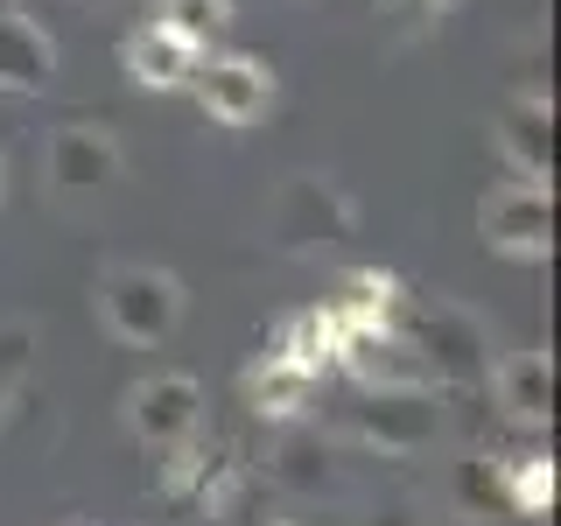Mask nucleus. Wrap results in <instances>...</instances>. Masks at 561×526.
I'll return each mask as SVG.
<instances>
[{
    "mask_svg": "<svg viewBox=\"0 0 561 526\" xmlns=\"http://www.w3.org/2000/svg\"><path fill=\"white\" fill-rule=\"evenodd\" d=\"M99 316L119 344H169L183 323V281L162 267H113L99 281Z\"/></svg>",
    "mask_w": 561,
    "mask_h": 526,
    "instance_id": "1",
    "label": "nucleus"
},
{
    "mask_svg": "<svg viewBox=\"0 0 561 526\" xmlns=\"http://www.w3.org/2000/svg\"><path fill=\"white\" fill-rule=\"evenodd\" d=\"M393 323L408 330L414 351L428 358L435 386H478V379H484V338H478V323H470L463 309H449V302H421V309H408V302H400Z\"/></svg>",
    "mask_w": 561,
    "mask_h": 526,
    "instance_id": "2",
    "label": "nucleus"
},
{
    "mask_svg": "<svg viewBox=\"0 0 561 526\" xmlns=\"http://www.w3.org/2000/svg\"><path fill=\"white\" fill-rule=\"evenodd\" d=\"M119 169H127V155H119V140L99 127V119H64L57 134H49L43 148V175L57 197H99V190L119 183Z\"/></svg>",
    "mask_w": 561,
    "mask_h": 526,
    "instance_id": "3",
    "label": "nucleus"
},
{
    "mask_svg": "<svg viewBox=\"0 0 561 526\" xmlns=\"http://www.w3.org/2000/svg\"><path fill=\"white\" fill-rule=\"evenodd\" d=\"M443 386H393V393H365V408H358V443L365 449H379V456H414V449H428L435 435H443Z\"/></svg>",
    "mask_w": 561,
    "mask_h": 526,
    "instance_id": "4",
    "label": "nucleus"
},
{
    "mask_svg": "<svg viewBox=\"0 0 561 526\" xmlns=\"http://www.w3.org/2000/svg\"><path fill=\"white\" fill-rule=\"evenodd\" d=\"M478 239L491 253H513V260H540L554 245V197L548 183H505L478 204Z\"/></svg>",
    "mask_w": 561,
    "mask_h": 526,
    "instance_id": "5",
    "label": "nucleus"
},
{
    "mask_svg": "<svg viewBox=\"0 0 561 526\" xmlns=\"http://www.w3.org/2000/svg\"><path fill=\"white\" fill-rule=\"evenodd\" d=\"M337 365L365 393H393V386H435L428 358L414 351V338L400 323H373V330H344L337 344Z\"/></svg>",
    "mask_w": 561,
    "mask_h": 526,
    "instance_id": "6",
    "label": "nucleus"
},
{
    "mask_svg": "<svg viewBox=\"0 0 561 526\" xmlns=\"http://www.w3.org/2000/svg\"><path fill=\"white\" fill-rule=\"evenodd\" d=\"M197 99H204V113L218 119V127H253L260 113L274 105V70L260 64V57H245V49H225V57H210L197 64Z\"/></svg>",
    "mask_w": 561,
    "mask_h": 526,
    "instance_id": "7",
    "label": "nucleus"
},
{
    "mask_svg": "<svg viewBox=\"0 0 561 526\" xmlns=\"http://www.w3.org/2000/svg\"><path fill=\"white\" fill-rule=\"evenodd\" d=\"M197 421H204V386L190 379V373H154V379H140L134 393H127V428L148 449L197 435Z\"/></svg>",
    "mask_w": 561,
    "mask_h": 526,
    "instance_id": "8",
    "label": "nucleus"
},
{
    "mask_svg": "<svg viewBox=\"0 0 561 526\" xmlns=\"http://www.w3.org/2000/svg\"><path fill=\"white\" fill-rule=\"evenodd\" d=\"M57 84V43H49V28L35 22L28 8H0V92L14 99H35Z\"/></svg>",
    "mask_w": 561,
    "mask_h": 526,
    "instance_id": "9",
    "label": "nucleus"
},
{
    "mask_svg": "<svg viewBox=\"0 0 561 526\" xmlns=\"http://www.w3.org/2000/svg\"><path fill=\"white\" fill-rule=\"evenodd\" d=\"M499 155L526 183H548L554 175V105H548V92H513L499 105Z\"/></svg>",
    "mask_w": 561,
    "mask_h": 526,
    "instance_id": "10",
    "label": "nucleus"
},
{
    "mask_svg": "<svg viewBox=\"0 0 561 526\" xmlns=\"http://www.w3.org/2000/svg\"><path fill=\"white\" fill-rule=\"evenodd\" d=\"M119 64H127V78L140 84V92H183V84L197 78L204 49L190 43V35H175V28H162V22H148V28H134L127 43H119Z\"/></svg>",
    "mask_w": 561,
    "mask_h": 526,
    "instance_id": "11",
    "label": "nucleus"
},
{
    "mask_svg": "<svg viewBox=\"0 0 561 526\" xmlns=\"http://www.w3.org/2000/svg\"><path fill=\"white\" fill-rule=\"evenodd\" d=\"M491 393H499V408L519 421V428H540V421L554 414V365L548 351H513V358L491 373Z\"/></svg>",
    "mask_w": 561,
    "mask_h": 526,
    "instance_id": "12",
    "label": "nucleus"
},
{
    "mask_svg": "<svg viewBox=\"0 0 561 526\" xmlns=\"http://www.w3.org/2000/svg\"><path fill=\"white\" fill-rule=\"evenodd\" d=\"M309 386H316V373H302L288 351H267V358L245 365V408L260 421H295L302 400H309Z\"/></svg>",
    "mask_w": 561,
    "mask_h": 526,
    "instance_id": "13",
    "label": "nucleus"
},
{
    "mask_svg": "<svg viewBox=\"0 0 561 526\" xmlns=\"http://www.w3.org/2000/svg\"><path fill=\"white\" fill-rule=\"evenodd\" d=\"M267 478L280 491H295V499H323V491H330V443L316 428H288L267 449Z\"/></svg>",
    "mask_w": 561,
    "mask_h": 526,
    "instance_id": "14",
    "label": "nucleus"
},
{
    "mask_svg": "<svg viewBox=\"0 0 561 526\" xmlns=\"http://www.w3.org/2000/svg\"><path fill=\"white\" fill-rule=\"evenodd\" d=\"M400 274H379V267H358V274H344V288H337V323L344 330H373V323H393L400 316Z\"/></svg>",
    "mask_w": 561,
    "mask_h": 526,
    "instance_id": "15",
    "label": "nucleus"
},
{
    "mask_svg": "<svg viewBox=\"0 0 561 526\" xmlns=\"http://www.w3.org/2000/svg\"><path fill=\"white\" fill-rule=\"evenodd\" d=\"M337 344H344V323H337V309H302L288 330H280V344L274 351H288L302 373L323 379V365H337Z\"/></svg>",
    "mask_w": 561,
    "mask_h": 526,
    "instance_id": "16",
    "label": "nucleus"
},
{
    "mask_svg": "<svg viewBox=\"0 0 561 526\" xmlns=\"http://www.w3.org/2000/svg\"><path fill=\"white\" fill-rule=\"evenodd\" d=\"M499 491L519 505L526 519H548L561 484H554V464H548L540 449H519V456H505V464H499Z\"/></svg>",
    "mask_w": 561,
    "mask_h": 526,
    "instance_id": "17",
    "label": "nucleus"
},
{
    "mask_svg": "<svg viewBox=\"0 0 561 526\" xmlns=\"http://www.w3.org/2000/svg\"><path fill=\"white\" fill-rule=\"evenodd\" d=\"M154 22L190 35L197 49H210V35L232 28V0H154Z\"/></svg>",
    "mask_w": 561,
    "mask_h": 526,
    "instance_id": "18",
    "label": "nucleus"
},
{
    "mask_svg": "<svg viewBox=\"0 0 561 526\" xmlns=\"http://www.w3.org/2000/svg\"><path fill=\"white\" fill-rule=\"evenodd\" d=\"M35 344H43V338H35V323H28V316L0 323V408H8V400H14V386L28 379V358H35Z\"/></svg>",
    "mask_w": 561,
    "mask_h": 526,
    "instance_id": "19",
    "label": "nucleus"
},
{
    "mask_svg": "<svg viewBox=\"0 0 561 526\" xmlns=\"http://www.w3.org/2000/svg\"><path fill=\"white\" fill-rule=\"evenodd\" d=\"M365 526H421V519H414V505H408V499H393V505H379V513L365 519Z\"/></svg>",
    "mask_w": 561,
    "mask_h": 526,
    "instance_id": "20",
    "label": "nucleus"
},
{
    "mask_svg": "<svg viewBox=\"0 0 561 526\" xmlns=\"http://www.w3.org/2000/svg\"><path fill=\"white\" fill-rule=\"evenodd\" d=\"M0 190H8V155H0Z\"/></svg>",
    "mask_w": 561,
    "mask_h": 526,
    "instance_id": "21",
    "label": "nucleus"
},
{
    "mask_svg": "<svg viewBox=\"0 0 561 526\" xmlns=\"http://www.w3.org/2000/svg\"><path fill=\"white\" fill-rule=\"evenodd\" d=\"M421 8H428V14H435V8H449V0H421Z\"/></svg>",
    "mask_w": 561,
    "mask_h": 526,
    "instance_id": "22",
    "label": "nucleus"
},
{
    "mask_svg": "<svg viewBox=\"0 0 561 526\" xmlns=\"http://www.w3.org/2000/svg\"><path fill=\"white\" fill-rule=\"evenodd\" d=\"M267 526H288V519H267Z\"/></svg>",
    "mask_w": 561,
    "mask_h": 526,
    "instance_id": "23",
    "label": "nucleus"
}]
</instances>
